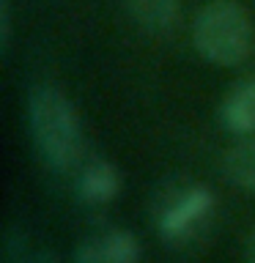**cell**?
<instances>
[{
  "instance_id": "obj_1",
  "label": "cell",
  "mask_w": 255,
  "mask_h": 263,
  "mask_svg": "<svg viewBox=\"0 0 255 263\" xmlns=\"http://www.w3.org/2000/svg\"><path fill=\"white\" fill-rule=\"evenodd\" d=\"M28 121L36 151L52 170L66 173L80 162L82 126L80 115L66 93L49 85L33 88L28 99Z\"/></svg>"
},
{
  "instance_id": "obj_2",
  "label": "cell",
  "mask_w": 255,
  "mask_h": 263,
  "mask_svg": "<svg viewBox=\"0 0 255 263\" xmlns=\"http://www.w3.org/2000/svg\"><path fill=\"white\" fill-rule=\"evenodd\" d=\"M192 44L214 66L233 69L252 55L255 28L250 14L233 0H211L192 22Z\"/></svg>"
},
{
  "instance_id": "obj_3",
  "label": "cell",
  "mask_w": 255,
  "mask_h": 263,
  "mask_svg": "<svg viewBox=\"0 0 255 263\" xmlns=\"http://www.w3.org/2000/svg\"><path fill=\"white\" fill-rule=\"evenodd\" d=\"M214 211V195L209 186H181L170 192L156 209V228L168 244L189 241Z\"/></svg>"
},
{
  "instance_id": "obj_4",
  "label": "cell",
  "mask_w": 255,
  "mask_h": 263,
  "mask_svg": "<svg viewBox=\"0 0 255 263\" xmlns=\"http://www.w3.org/2000/svg\"><path fill=\"white\" fill-rule=\"evenodd\" d=\"M220 121L233 135H252L255 132V77L242 80L230 88L225 102L220 104Z\"/></svg>"
},
{
  "instance_id": "obj_5",
  "label": "cell",
  "mask_w": 255,
  "mask_h": 263,
  "mask_svg": "<svg viewBox=\"0 0 255 263\" xmlns=\"http://www.w3.org/2000/svg\"><path fill=\"white\" fill-rule=\"evenodd\" d=\"M118 192H121V176L115 170V164L104 162V159L90 162L82 170V176L77 178V195L88 205H104Z\"/></svg>"
},
{
  "instance_id": "obj_6",
  "label": "cell",
  "mask_w": 255,
  "mask_h": 263,
  "mask_svg": "<svg viewBox=\"0 0 255 263\" xmlns=\"http://www.w3.org/2000/svg\"><path fill=\"white\" fill-rule=\"evenodd\" d=\"M129 14L148 33H165L181 14V0H126Z\"/></svg>"
},
{
  "instance_id": "obj_7",
  "label": "cell",
  "mask_w": 255,
  "mask_h": 263,
  "mask_svg": "<svg viewBox=\"0 0 255 263\" xmlns=\"http://www.w3.org/2000/svg\"><path fill=\"white\" fill-rule=\"evenodd\" d=\"M222 173L233 186L255 192V140H242L222 159Z\"/></svg>"
},
{
  "instance_id": "obj_8",
  "label": "cell",
  "mask_w": 255,
  "mask_h": 263,
  "mask_svg": "<svg viewBox=\"0 0 255 263\" xmlns=\"http://www.w3.org/2000/svg\"><path fill=\"white\" fill-rule=\"evenodd\" d=\"M102 252L110 263H137L140 260V241L129 230H110L104 238H99Z\"/></svg>"
},
{
  "instance_id": "obj_9",
  "label": "cell",
  "mask_w": 255,
  "mask_h": 263,
  "mask_svg": "<svg viewBox=\"0 0 255 263\" xmlns=\"http://www.w3.org/2000/svg\"><path fill=\"white\" fill-rule=\"evenodd\" d=\"M0 263H30L25 250V233L20 228H6L3 244H0Z\"/></svg>"
},
{
  "instance_id": "obj_10",
  "label": "cell",
  "mask_w": 255,
  "mask_h": 263,
  "mask_svg": "<svg viewBox=\"0 0 255 263\" xmlns=\"http://www.w3.org/2000/svg\"><path fill=\"white\" fill-rule=\"evenodd\" d=\"M11 36H14V16H11V0H0V49L3 55L11 47Z\"/></svg>"
},
{
  "instance_id": "obj_11",
  "label": "cell",
  "mask_w": 255,
  "mask_h": 263,
  "mask_svg": "<svg viewBox=\"0 0 255 263\" xmlns=\"http://www.w3.org/2000/svg\"><path fill=\"white\" fill-rule=\"evenodd\" d=\"M74 263H110V260L104 258L102 244H99V238H96V241H85V244L77 247V252H74Z\"/></svg>"
},
{
  "instance_id": "obj_12",
  "label": "cell",
  "mask_w": 255,
  "mask_h": 263,
  "mask_svg": "<svg viewBox=\"0 0 255 263\" xmlns=\"http://www.w3.org/2000/svg\"><path fill=\"white\" fill-rule=\"evenodd\" d=\"M30 263H61V258L52 250H39L36 255H30Z\"/></svg>"
},
{
  "instance_id": "obj_13",
  "label": "cell",
  "mask_w": 255,
  "mask_h": 263,
  "mask_svg": "<svg viewBox=\"0 0 255 263\" xmlns=\"http://www.w3.org/2000/svg\"><path fill=\"white\" fill-rule=\"evenodd\" d=\"M244 263H255V230L247 236V244H244Z\"/></svg>"
}]
</instances>
